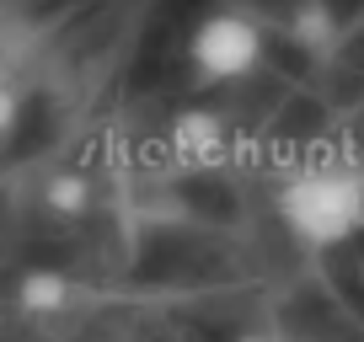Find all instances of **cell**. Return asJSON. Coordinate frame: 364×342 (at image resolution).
I'll return each instance as SVG.
<instances>
[{
    "label": "cell",
    "instance_id": "1",
    "mask_svg": "<svg viewBox=\"0 0 364 342\" xmlns=\"http://www.w3.org/2000/svg\"><path fill=\"white\" fill-rule=\"evenodd\" d=\"M273 214L306 251H338L364 236V166L343 155H316L279 182Z\"/></svg>",
    "mask_w": 364,
    "mask_h": 342
},
{
    "label": "cell",
    "instance_id": "2",
    "mask_svg": "<svg viewBox=\"0 0 364 342\" xmlns=\"http://www.w3.org/2000/svg\"><path fill=\"white\" fill-rule=\"evenodd\" d=\"M182 54H188V70H193L198 86H241V80H252L262 70L268 38H262V27L247 11L215 6V11H204L188 27Z\"/></svg>",
    "mask_w": 364,
    "mask_h": 342
},
{
    "label": "cell",
    "instance_id": "3",
    "mask_svg": "<svg viewBox=\"0 0 364 342\" xmlns=\"http://www.w3.org/2000/svg\"><path fill=\"white\" fill-rule=\"evenodd\" d=\"M166 139H171V160H177L182 171H215L220 160H225V150H230L225 123H220L215 113H204V107L177 113Z\"/></svg>",
    "mask_w": 364,
    "mask_h": 342
},
{
    "label": "cell",
    "instance_id": "4",
    "mask_svg": "<svg viewBox=\"0 0 364 342\" xmlns=\"http://www.w3.org/2000/svg\"><path fill=\"white\" fill-rule=\"evenodd\" d=\"M43 209L54 219H80L91 209V177L86 171H75V166H65V171H54V177H48L43 182Z\"/></svg>",
    "mask_w": 364,
    "mask_h": 342
},
{
    "label": "cell",
    "instance_id": "5",
    "mask_svg": "<svg viewBox=\"0 0 364 342\" xmlns=\"http://www.w3.org/2000/svg\"><path fill=\"white\" fill-rule=\"evenodd\" d=\"M16 299H22L27 316H54V310H65L70 299H75V284H70L65 273H54V267H38V273L22 278Z\"/></svg>",
    "mask_w": 364,
    "mask_h": 342
},
{
    "label": "cell",
    "instance_id": "6",
    "mask_svg": "<svg viewBox=\"0 0 364 342\" xmlns=\"http://www.w3.org/2000/svg\"><path fill=\"white\" fill-rule=\"evenodd\" d=\"M22 118H27V96H22V86H16L11 75H0V145H6V139H16Z\"/></svg>",
    "mask_w": 364,
    "mask_h": 342
},
{
    "label": "cell",
    "instance_id": "7",
    "mask_svg": "<svg viewBox=\"0 0 364 342\" xmlns=\"http://www.w3.org/2000/svg\"><path fill=\"white\" fill-rule=\"evenodd\" d=\"M236 342H284V337H279V331H241Z\"/></svg>",
    "mask_w": 364,
    "mask_h": 342
}]
</instances>
